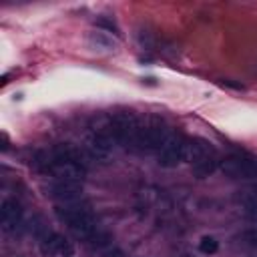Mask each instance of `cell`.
Returning a JSON list of instances; mask_svg holds the SVG:
<instances>
[{
  "mask_svg": "<svg viewBox=\"0 0 257 257\" xmlns=\"http://www.w3.org/2000/svg\"><path fill=\"white\" fill-rule=\"evenodd\" d=\"M54 213H56V219L60 223H64L76 239H92L94 237L96 221L86 207H80L76 203H66V205H58L54 209Z\"/></svg>",
  "mask_w": 257,
  "mask_h": 257,
  "instance_id": "cell-1",
  "label": "cell"
},
{
  "mask_svg": "<svg viewBox=\"0 0 257 257\" xmlns=\"http://www.w3.org/2000/svg\"><path fill=\"white\" fill-rule=\"evenodd\" d=\"M106 128H108V133L116 145L126 147V149H135V141H137V135L141 128L135 114L116 112L106 120Z\"/></svg>",
  "mask_w": 257,
  "mask_h": 257,
  "instance_id": "cell-2",
  "label": "cell"
},
{
  "mask_svg": "<svg viewBox=\"0 0 257 257\" xmlns=\"http://www.w3.org/2000/svg\"><path fill=\"white\" fill-rule=\"evenodd\" d=\"M173 133H169L167 124L159 118H153L151 122L147 124H141L139 128V135H137V141H135V151H141V153H155V151H161L163 145L169 141Z\"/></svg>",
  "mask_w": 257,
  "mask_h": 257,
  "instance_id": "cell-3",
  "label": "cell"
},
{
  "mask_svg": "<svg viewBox=\"0 0 257 257\" xmlns=\"http://www.w3.org/2000/svg\"><path fill=\"white\" fill-rule=\"evenodd\" d=\"M114 145H116V143L112 141V137H110V133H108V128H106V122H104L102 126L94 128V131L86 137V141H84V153H86V157H90V159L108 161L110 155H112V151H114Z\"/></svg>",
  "mask_w": 257,
  "mask_h": 257,
  "instance_id": "cell-4",
  "label": "cell"
},
{
  "mask_svg": "<svg viewBox=\"0 0 257 257\" xmlns=\"http://www.w3.org/2000/svg\"><path fill=\"white\" fill-rule=\"evenodd\" d=\"M219 169L231 179H253L257 181V159L233 155L221 161Z\"/></svg>",
  "mask_w": 257,
  "mask_h": 257,
  "instance_id": "cell-5",
  "label": "cell"
},
{
  "mask_svg": "<svg viewBox=\"0 0 257 257\" xmlns=\"http://www.w3.org/2000/svg\"><path fill=\"white\" fill-rule=\"evenodd\" d=\"M185 143H187V139H183L181 135H171L169 141L159 151V165L165 167V169H173L179 163H183V159H185Z\"/></svg>",
  "mask_w": 257,
  "mask_h": 257,
  "instance_id": "cell-6",
  "label": "cell"
},
{
  "mask_svg": "<svg viewBox=\"0 0 257 257\" xmlns=\"http://www.w3.org/2000/svg\"><path fill=\"white\" fill-rule=\"evenodd\" d=\"M46 195L52 197L54 201H60L62 205L76 203L78 197L82 195V183L80 181H52L46 187Z\"/></svg>",
  "mask_w": 257,
  "mask_h": 257,
  "instance_id": "cell-7",
  "label": "cell"
},
{
  "mask_svg": "<svg viewBox=\"0 0 257 257\" xmlns=\"http://www.w3.org/2000/svg\"><path fill=\"white\" fill-rule=\"evenodd\" d=\"M40 251L48 257H74V245L60 233H48L40 239Z\"/></svg>",
  "mask_w": 257,
  "mask_h": 257,
  "instance_id": "cell-8",
  "label": "cell"
},
{
  "mask_svg": "<svg viewBox=\"0 0 257 257\" xmlns=\"http://www.w3.org/2000/svg\"><path fill=\"white\" fill-rule=\"evenodd\" d=\"M46 173L54 177V181H80L86 173V167L80 163H70V161H52L46 167Z\"/></svg>",
  "mask_w": 257,
  "mask_h": 257,
  "instance_id": "cell-9",
  "label": "cell"
},
{
  "mask_svg": "<svg viewBox=\"0 0 257 257\" xmlns=\"http://www.w3.org/2000/svg\"><path fill=\"white\" fill-rule=\"evenodd\" d=\"M215 155L217 153H215V149H213V145L209 141H205V139H187V143H185V159L183 161L191 163V167H193V165H197V163H201V161H205L209 157H215Z\"/></svg>",
  "mask_w": 257,
  "mask_h": 257,
  "instance_id": "cell-10",
  "label": "cell"
},
{
  "mask_svg": "<svg viewBox=\"0 0 257 257\" xmlns=\"http://www.w3.org/2000/svg\"><path fill=\"white\" fill-rule=\"evenodd\" d=\"M0 221L6 231H12L22 221V207L16 199H4L0 205Z\"/></svg>",
  "mask_w": 257,
  "mask_h": 257,
  "instance_id": "cell-11",
  "label": "cell"
},
{
  "mask_svg": "<svg viewBox=\"0 0 257 257\" xmlns=\"http://www.w3.org/2000/svg\"><path fill=\"white\" fill-rule=\"evenodd\" d=\"M219 165H221V161H219L217 155H215V157H209V159H205V161L193 165V173H195L197 179H205V177L213 175V173L219 169Z\"/></svg>",
  "mask_w": 257,
  "mask_h": 257,
  "instance_id": "cell-12",
  "label": "cell"
},
{
  "mask_svg": "<svg viewBox=\"0 0 257 257\" xmlns=\"http://www.w3.org/2000/svg\"><path fill=\"white\" fill-rule=\"evenodd\" d=\"M237 241H239V245H243V247L257 249V227L243 229V231L237 235Z\"/></svg>",
  "mask_w": 257,
  "mask_h": 257,
  "instance_id": "cell-13",
  "label": "cell"
},
{
  "mask_svg": "<svg viewBox=\"0 0 257 257\" xmlns=\"http://www.w3.org/2000/svg\"><path fill=\"white\" fill-rule=\"evenodd\" d=\"M217 249H219V241H217L215 237H211V235L201 237V241H199V251H201V253L213 255V253H217Z\"/></svg>",
  "mask_w": 257,
  "mask_h": 257,
  "instance_id": "cell-14",
  "label": "cell"
},
{
  "mask_svg": "<svg viewBox=\"0 0 257 257\" xmlns=\"http://www.w3.org/2000/svg\"><path fill=\"white\" fill-rule=\"evenodd\" d=\"M245 219L257 225V201H249V203H245Z\"/></svg>",
  "mask_w": 257,
  "mask_h": 257,
  "instance_id": "cell-15",
  "label": "cell"
},
{
  "mask_svg": "<svg viewBox=\"0 0 257 257\" xmlns=\"http://www.w3.org/2000/svg\"><path fill=\"white\" fill-rule=\"evenodd\" d=\"M96 26H102V28H106V30H110V32H118L116 24L110 22V20H106V18H98V20H96Z\"/></svg>",
  "mask_w": 257,
  "mask_h": 257,
  "instance_id": "cell-16",
  "label": "cell"
},
{
  "mask_svg": "<svg viewBox=\"0 0 257 257\" xmlns=\"http://www.w3.org/2000/svg\"><path fill=\"white\" fill-rule=\"evenodd\" d=\"M102 257H122V253L118 249H108V251L102 253Z\"/></svg>",
  "mask_w": 257,
  "mask_h": 257,
  "instance_id": "cell-17",
  "label": "cell"
},
{
  "mask_svg": "<svg viewBox=\"0 0 257 257\" xmlns=\"http://www.w3.org/2000/svg\"><path fill=\"white\" fill-rule=\"evenodd\" d=\"M8 149V137H6V133H2V151H6Z\"/></svg>",
  "mask_w": 257,
  "mask_h": 257,
  "instance_id": "cell-18",
  "label": "cell"
}]
</instances>
